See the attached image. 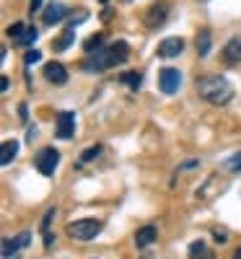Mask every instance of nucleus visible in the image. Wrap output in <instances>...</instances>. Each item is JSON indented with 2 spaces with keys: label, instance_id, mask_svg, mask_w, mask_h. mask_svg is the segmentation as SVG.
Here are the masks:
<instances>
[{
  "label": "nucleus",
  "instance_id": "obj_2",
  "mask_svg": "<svg viewBox=\"0 0 241 259\" xmlns=\"http://www.w3.org/2000/svg\"><path fill=\"white\" fill-rule=\"evenodd\" d=\"M130 57V45L127 41H114V45H106L104 50H96V55H89L83 60V70H91V73H101L109 70L114 65H122Z\"/></svg>",
  "mask_w": 241,
  "mask_h": 259
},
{
  "label": "nucleus",
  "instance_id": "obj_1",
  "mask_svg": "<svg viewBox=\"0 0 241 259\" xmlns=\"http://www.w3.org/2000/svg\"><path fill=\"white\" fill-rule=\"evenodd\" d=\"M194 89H197V94H200L203 101H208L213 106H226L233 99V85L223 75H203V78H197Z\"/></svg>",
  "mask_w": 241,
  "mask_h": 259
},
{
  "label": "nucleus",
  "instance_id": "obj_13",
  "mask_svg": "<svg viewBox=\"0 0 241 259\" xmlns=\"http://www.w3.org/2000/svg\"><path fill=\"white\" fill-rule=\"evenodd\" d=\"M18 156V140H3V148H0V163L3 166H11L13 158Z\"/></svg>",
  "mask_w": 241,
  "mask_h": 259
},
{
  "label": "nucleus",
  "instance_id": "obj_5",
  "mask_svg": "<svg viewBox=\"0 0 241 259\" xmlns=\"http://www.w3.org/2000/svg\"><path fill=\"white\" fill-rule=\"evenodd\" d=\"M169 11H171V6L166 3V0H158V3H153V6L143 13V24H145V29H158V26H164Z\"/></svg>",
  "mask_w": 241,
  "mask_h": 259
},
{
  "label": "nucleus",
  "instance_id": "obj_3",
  "mask_svg": "<svg viewBox=\"0 0 241 259\" xmlns=\"http://www.w3.org/2000/svg\"><path fill=\"white\" fill-rule=\"evenodd\" d=\"M101 231H104V221H99V218H81L68 226V236L75 241H91Z\"/></svg>",
  "mask_w": 241,
  "mask_h": 259
},
{
  "label": "nucleus",
  "instance_id": "obj_21",
  "mask_svg": "<svg viewBox=\"0 0 241 259\" xmlns=\"http://www.w3.org/2000/svg\"><path fill=\"white\" fill-rule=\"evenodd\" d=\"M21 246L16 239H3V256H18Z\"/></svg>",
  "mask_w": 241,
  "mask_h": 259
},
{
  "label": "nucleus",
  "instance_id": "obj_32",
  "mask_svg": "<svg viewBox=\"0 0 241 259\" xmlns=\"http://www.w3.org/2000/svg\"><path fill=\"white\" fill-rule=\"evenodd\" d=\"M127 3H130V0H127Z\"/></svg>",
  "mask_w": 241,
  "mask_h": 259
},
{
  "label": "nucleus",
  "instance_id": "obj_25",
  "mask_svg": "<svg viewBox=\"0 0 241 259\" xmlns=\"http://www.w3.org/2000/svg\"><path fill=\"white\" fill-rule=\"evenodd\" d=\"M39 57H42V52H39V50H29V52H26V57H24L26 68H31L34 62H39Z\"/></svg>",
  "mask_w": 241,
  "mask_h": 259
},
{
  "label": "nucleus",
  "instance_id": "obj_19",
  "mask_svg": "<svg viewBox=\"0 0 241 259\" xmlns=\"http://www.w3.org/2000/svg\"><path fill=\"white\" fill-rule=\"evenodd\" d=\"M36 39H39V29H36V26H26V31L21 34V39L16 41V45H18V47H31Z\"/></svg>",
  "mask_w": 241,
  "mask_h": 259
},
{
  "label": "nucleus",
  "instance_id": "obj_22",
  "mask_svg": "<svg viewBox=\"0 0 241 259\" xmlns=\"http://www.w3.org/2000/svg\"><path fill=\"white\" fill-rule=\"evenodd\" d=\"M226 168H228V171H233V174H241V153L231 156V158L226 161Z\"/></svg>",
  "mask_w": 241,
  "mask_h": 259
},
{
  "label": "nucleus",
  "instance_id": "obj_23",
  "mask_svg": "<svg viewBox=\"0 0 241 259\" xmlns=\"http://www.w3.org/2000/svg\"><path fill=\"white\" fill-rule=\"evenodd\" d=\"M24 31H26V26H24V24H13V26H8V31H6V34H8L13 41H18Z\"/></svg>",
  "mask_w": 241,
  "mask_h": 259
},
{
  "label": "nucleus",
  "instance_id": "obj_4",
  "mask_svg": "<svg viewBox=\"0 0 241 259\" xmlns=\"http://www.w3.org/2000/svg\"><path fill=\"white\" fill-rule=\"evenodd\" d=\"M57 163H60V150L52 148V145L42 148L39 153H36V158H34V166H36V171H39L42 177H52Z\"/></svg>",
  "mask_w": 241,
  "mask_h": 259
},
{
  "label": "nucleus",
  "instance_id": "obj_16",
  "mask_svg": "<svg viewBox=\"0 0 241 259\" xmlns=\"http://www.w3.org/2000/svg\"><path fill=\"white\" fill-rule=\"evenodd\" d=\"M119 80L127 85L130 91H140V85H143V75L138 73V70H130V73H122L119 75Z\"/></svg>",
  "mask_w": 241,
  "mask_h": 259
},
{
  "label": "nucleus",
  "instance_id": "obj_30",
  "mask_svg": "<svg viewBox=\"0 0 241 259\" xmlns=\"http://www.w3.org/2000/svg\"><path fill=\"white\" fill-rule=\"evenodd\" d=\"M233 259H241V246L236 249V254H233Z\"/></svg>",
  "mask_w": 241,
  "mask_h": 259
},
{
  "label": "nucleus",
  "instance_id": "obj_26",
  "mask_svg": "<svg viewBox=\"0 0 241 259\" xmlns=\"http://www.w3.org/2000/svg\"><path fill=\"white\" fill-rule=\"evenodd\" d=\"M16 241H18V246H21V249H26V246H29V241H31V233H29V231L18 233V236H16Z\"/></svg>",
  "mask_w": 241,
  "mask_h": 259
},
{
  "label": "nucleus",
  "instance_id": "obj_18",
  "mask_svg": "<svg viewBox=\"0 0 241 259\" xmlns=\"http://www.w3.org/2000/svg\"><path fill=\"white\" fill-rule=\"evenodd\" d=\"M104 47H106L104 34H94L89 41H83V52H86V55H94V50H104Z\"/></svg>",
  "mask_w": 241,
  "mask_h": 259
},
{
  "label": "nucleus",
  "instance_id": "obj_14",
  "mask_svg": "<svg viewBox=\"0 0 241 259\" xmlns=\"http://www.w3.org/2000/svg\"><path fill=\"white\" fill-rule=\"evenodd\" d=\"M189 259H213V254H210V249H208V244L203 239H197V241L189 244Z\"/></svg>",
  "mask_w": 241,
  "mask_h": 259
},
{
  "label": "nucleus",
  "instance_id": "obj_24",
  "mask_svg": "<svg viewBox=\"0 0 241 259\" xmlns=\"http://www.w3.org/2000/svg\"><path fill=\"white\" fill-rule=\"evenodd\" d=\"M52 218H55V207L47 210V212H45V218H42V233H50V223H52Z\"/></svg>",
  "mask_w": 241,
  "mask_h": 259
},
{
  "label": "nucleus",
  "instance_id": "obj_27",
  "mask_svg": "<svg viewBox=\"0 0 241 259\" xmlns=\"http://www.w3.org/2000/svg\"><path fill=\"white\" fill-rule=\"evenodd\" d=\"M42 3H45V0H31V3H29V13L34 16V13H36V11L42 8Z\"/></svg>",
  "mask_w": 241,
  "mask_h": 259
},
{
  "label": "nucleus",
  "instance_id": "obj_15",
  "mask_svg": "<svg viewBox=\"0 0 241 259\" xmlns=\"http://www.w3.org/2000/svg\"><path fill=\"white\" fill-rule=\"evenodd\" d=\"M73 39H75V29L68 26V29L62 31V36H60L57 41H52V50H55V52H65V50L73 45Z\"/></svg>",
  "mask_w": 241,
  "mask_h": 259
},
{
  "label": "nucleus",
  "instance_id": "obj_17",
  "mask_svg": "<svg viewBox=\"0 0 241 259\" xmlns=\"http://www.w3.org/2000/svg\"><path fill=\"white\" fill-rule=\"evenodd\" d=\"M194 45H197V55L205 57V55L210 52V31H208V29L197 31V41H194Z\"/></svg>",
  "mask_w": 241,
  "mask_h": 259
},
{
  "label": "nucleus",
  "instance_id": "obj_12",
  "mask_svg": "<svg viewBox=\"0 0 241 259\" xmlns=\"http://www.w3.org/2000/svg\"><path fill=\"white\" fill-rule=\"evenodd\" d=\"M65 18V6L62 3H50L45 8V26H55Z\"/></svg>",
  "mask_w": 241,
  "mask_h": 259
},
{
  "label": "nucleus",
  "instance_id": "obj_10",
  "mask_svg": "<svg viewBox=\"0 0 241 259\" xmlns=\"http://www.w3.org/2000/svg\"><path fill=\"white\" fill-rule=\"evenodd\" d=\"M156 239H158V228L153 223H148V226L135 231V246L138 249H148L150 244H156Z\"/></svg>",
  "mask_w": 241,
  "mask_h": 259
},
{
  "label": "nucleus",
  "instance_id": "obj_8",
  "mask_svg": "<svg viewBox=\"0 0 241 259\" xmlns=\"http://www.w3.org/2000/svg\"><path fill=\"white\" fill-rule=\"evenodd\" d=\"M182 52H184V39L182 36H166L164 41H158V47H156V55L164 57V60L179 57Z\"/></svg>",
  "mask_w": 241,
  "mask_h": 259
},
{
  "label": "nucleus",
  "instance_id": "obj_9",
  "mask_svg": "<svg viewBox=\"0 0 241 259\" xmlns=\"http://www.w3.org/2000/svg\"><path fill=\"white\" fill-rule=\"evenodd\" d=\"M42 75H45L52 85H65V83H68V70H65V65L62 62H55V60L42 68Z\"/></svg>",
  "mask_w": 241,
  "mask_h": 259
},
{
  "label": "nucleus",
  "instance_id": "obj_6",
  "mask_svg": "<svg viewBox=\"0 0 241 259\" xmlns=\"http://www.w3.org/2000/svg\"><path fill=\"white\" fill-rule=\"evenodd\" d=\"M179 85H182V73L177 68H161L158 70V89H161V94L171 96V94L179 91Z\"/></svg>",
  "mask_w": 241,
  "mask_h": 259
},
{
  "label": "nucleus",
  "instance_id": "obj_29",
  "mask_svg": "<svg viewBox=\"0 0 241 259\" xmlns=\"http://www.w3.org/2000/svg\"><path fill=\"white\" fill-rule=\"evenodd\" d=\"M18 114H21V119H26V104L18 106Z\"/></svg>",
  "mask_w": 241,
  "mask_h": 259
},
{
  "label": "nucleus",
  "instance_id": "obj_28",
  "mask_svg": "<svg viewBox=\"0 0 241 259\" xmlns=\"http://www.w3.org/2000/svg\"><path fill=\"white\" fill-rule=\"evenodd\" d=\"M197 163H200V161H197V158H189V161H187V163L182 166V171H187V168H194Z\"/></svg>",
  "mask_w": 241,
  "mask_h": 259
},
{
  "label": "nucleus",
  "instance_id": "obj_20",
  "mask_svg": "<svg viewBox=\"0 0 241 259\" xmlns=\"http://www.w3.org/2000/svg\"><path fill=\"white\" fill-rule=\"evenodd\" d=\"M99 153H101V145L96 143V145H91V148H86V150H83L81 158H78V163H91L94 158H99Z\"/></svg>",
  "mask_w": 241,
  "mask_h": 259
},
{
  "label": "nucleus",
  "instance_id": "obj_11",
  "mask_svg": "<svg viewBox=\"0 0 241 259\" xmlns=\"http://www.w3.org/2000/svg\"><path fill=\"white\" fill-rule=\"evenodd\" d=\"M223 60L228 65H238L241 62V36H231L223 47Z\"/></svg>",
  "mask_w": 241,
  "mask_h": 259
},
{
  "label": "nucleus",
  "instance_id": "obj_7",
  "mask_svg": "<svg viewBox=\"0 0 241 259\" xmlns=\"http://www.w3.org/2000/svg\"><path fill=\"white\" fill-rule=\"evenodd\" d=\"M55 135L60 140H70L75 135V112H60L55 119Z\"/></svg>",
  "mask_w": 241,
  "mask_h": 259
},
{
  "label": "nucleus",
  "instance_id": "obj_31",
  "mask_svg": "<svg viewBox=\"0 0 241 259\" xmlns=\"http://www.w3.org/2000/svg\"><path fill=\"white\" fill-rule=\"evenodd\" d=\"M99 3H104V6H106V3H109V0H99Z\"/></svg>",
  "mask_w": 241,
  "mask_h": 259
}]
</instances>
